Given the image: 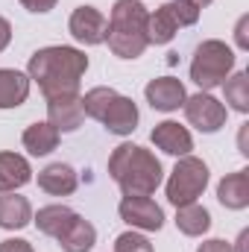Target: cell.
Wrapping results in <instances>:
<instances>
[{"instance_id": "obj_9", "label": "cell", "mask_w": 249, "mask_h": 252, "mask_svg": "<svg viewBox=\"0 0 249 252\" xmlns=\"http://www.w3.org/2000/svg\"><path fill=\"white\" fill-rule=\"evenodd\" d=\"M118 211H121V217L129 226L144 229V232H158L164 226V211L150 196H124Z\"/></svg>"}, {"instance_id": "obj_17", "label": "cell", "mask_w": 249, "mask_h": 252, "mask_svg": "<svg viewBox=\"0 0 249 252\" xmlns=\"http://www.w3.org/2000/svg\"><path fill=\"white\" fill-rule=\"evenodd\" d=\"M38 188L53 193V196H67V193L76 190V173H73L70 164L56 161V164H50L38 173Z\"/></svg>"}, {"instance_id": "obj_11", "label": "cell", "mask_w": 249, "mask_h": 252, "mask_svg": "<svg viewBox=\"0 0 249 252\" xmlns=\"http://www.w3.org/2000/svg\"><path fill=\"white\" fill-rule=\"evenodd\" d=\"M144 97H147V103H150L153 109H158V112H176V109L185 103L187 91L176 76H158V79L147 82Z\"/></svg>"}, {"instance_id": "obj_22", "label": "cell", "mask_w": 249, "mask_h": 252, "mask_svg": "<svg viewBox=\"0 0 249 252\" xmlns=\"http://www.w3.org/2000/svg\"><path fill=\"white\" fill-rule=\"evenodd\" d=\"M176 30H179V27L173 24V18L167 15L164 6L156 9L153 15H147V41H150V44H167V41H173Z\"/></svg>"}, {"instance_id": "obj_25", "label": "cell", "mask_w": 249, "mask_h": 252, "mask_svg": "<svg viewBox=\"0 0 249 252\" xmlns=\"http://www.w3.org/2000/svg\"><path fill=\"white\" fill-rule=\"evenodd\" d=\"M115 252H153V244L138 232H124L115 241Z\"/></svg>"}, {"instance_id": "obj_1", "label": "cell", "mask_w": 249, "mask_h": 252, "mask_svg": "<svg viewBox=\"0 0 249 252\" xmlns=\"http://www.w3.org/2000/svg\"><path fill=\"white\" fill-rule=\"evenodd\" d=\"M88 70V56L76 47H44L35 50L27 64V76L38 82L41 94L62 97V94H79V79Z\"/></svg>"}, {"instance_id": "obj_32", "label": "cell", "mask_w": 249, "mask_h": 252, "mask_svg": "<svg viewBox=\"0 0 249 252\" xmlns=\"http://www.w3.org/2000/svg\"><path fill=\"white\" fill-rule=\"evenodd\" d=\"M190 3H193V6H199V9H202V6H208V3H214V0H190Z\"/></svg>"}, {"instance_id": "obj_10", "label": "cell", "mask_w": 249, "mask_h": 252, "mask_svg": "<svg viewBox=\"0 0 249 252\" xmlns=\"http://www.w3.org/2000/svg\"><path fill=\"white\" fill-rule=\"evenodd\" d=\"M82 121H85V109L79 94H62L47 100V124L56 126L59 132H76Z\"/></svg>"}, {"instance_id": "obj_26", "label": "cell", "mask_w": 249, "mask_h": 252, "mask_svg": "<svg viewBox=\"0 0 249 252\" xmlns=\"http://www.w3.org/2000/svg\"><path fill=\"white\" fill-rule=\"evenodd\" d=\"M21 6L30 9V12H35V15H44V12H50L56 6V0H21Z\"/></svg>"}, {"instance_id": "obj_27", "label": "cell", "mask_w": 249, "mask_h": 252, "mask_svg": "<svg viewBox=\"0 0 249 252\" xmlns=\"http://www.w3.org/2000/svg\"><path fill=\"white\" fill-rule=\"evenodd\" d=\"M0 252H32V247L27 241H21V238H9V241L0 244Z\"/></svg>"}, {"instance_id": "obj_20", "label": "cell", "mask_w": 249, "mask_h": 252, "mask_svg": "<svg viewBox=\"0 0 249 252\" xmlns=\"http://www.w3.org/2000/svg\"><path fill=\"white\" fill-rule=\"evenodd\" d=\"M21 141L32 156H47V153H53L59 147V129L50 124H32L24 129Z\"/></svg>"}, {"instance_id": "obj_30", "label": "cell", "mask_w": 249, "mask_h": 252, "mask_svg": "<svg viewBox=\"0 0 249 252\" xmlns=\"http://www.w3.org/2000/svg\"><path fill=\"white\" fill-rule=\"evenodd\" d=\"M9 41H12V24L6 18H0V53L9 47Z\"/></svg>"}, {"instance_id": "obj_12", "label": "cell", "mask_w": 249, "mask_h": 252, "mask_svg": "<svg viewBox=\"0 0 249 252\" xmlns=\"http://www.w3.org/2000/svg\"><path fill=\"white\" fill-rule=\"evenodd\" d=\"M150 141H153L161 153H167V156H187V153L193 150L190 132H187L185 126L173 124V121H164V124L156 126L153 135H150Z\"/></svg>"}, {"instance_id": "obj_5", "label": "cell", "mask_w": 249, "mask_h": 252, "mask_svg": "<svg viewBox=\"0 0 249 252\" xmlns=\"http://www.w3.org/2000/svg\"><path fill=\"white\" fill-rule=\"evenodd\" d=\"M235 67V53L226 41H217V38H208L196 47L193 53V62H190V79L202 88V91H211L217 85L226 82V76L232 73Z\"/></svg>"}, {"instance_id": "obj_29", "label": "cell", "mask_w": 249, "mask_h": 252, "mask_svg": "<svg viewBox=\"0 0 249 252\" xmlns=\"http://www.w3.org/2000/svg\"><path fill=\"white\" fill-rule=\"evenodd\" d=\"M196 252H235V247L226 244V241H205Z\"/></svg>"}, {"instance_id": "obj_15", "label": "cell", "mask_w": 249, "mask_h": 252, "mask_svg": "<svg viewBox=\"0 0 249 252\" xmlns=\"http://www.w3.org/2000/svg\"><path fill=\"white\" fill-rule=\"evenodd\" d=\"M32 220V208L27 196H18L15 190L0 193V229H24Z\"/></svg>"}, {"instance_id": "obj_7", "label": "cell", "mask_w": 249, "mask_h": 252, "mask_svg": "<svg viewBox=\"0 0 249 252\" xmlns=\"http://www.w3.org/2000/svg\"><path fill=\"white\" fill-rule=\"evenodd\" d=\"M185 118L190 126H196L199 132H217L220 126H226V106L220 100H214L208 91H199L193 97H185Z\"/></svg>"}, {"instance_id": "obj_13", "label": "cell", "mask_w": 249, "mask_h": 252, "mask_svg": "<svg viewBox=\"0 0 249 252\" xmlns=\"http://www.w3.org/2000/svg\"><path fill=\"white\" fill-rule=\"evenodd\" d=\"M217 199L220 205L232 208V211H241L249 205V170H238V173H229L220 179L217 185Z\"/></svg>"}, {"instance_id": "obj_6", "label": "cell", "mask_w": 249, "mask_h": 252, "mask_svg": "<svg viewBox=\"0 0 249 252\" xmlns=\"http://www.w3.org/2000/svg\"><path fill=\"white\" fill-rule=\"evenodd\" d=\"M208 185V167L202 158L196 156H182L179 164L173 167L170 179H167V199L179 208V205H190L202 196V190Z\"/></svg>"}, {"instance_id": "obj_23", "label": "cell", "mask_w": 249, "mask_h": 252, "mask_svg": "<svg viewBox=\"0 0 249 252\" xmlns=\"http://www.w3.org/2000/svg\"><path fill=\"white\" fill-rule=\"evenodd\" d=\"M223 91H226V103H232L235 112L247 115L249 112V76L244 70H238L232 79L223 82Z\"/></svg>"}, {"instance_id": "obj_31", "label": "cell", "mask_w": 249, "mask_h": 252, "mask_svg": "<svg viewBox=\"0 0 249 252\" xmlns=\"http://www.w3.org/2000/svg\"><path fill=\"white\" fill-rule=\"evenodd\" d=\"M235 252H249V232H241V238H238V250Z\"/></svg>"}, {"instance_id": "obj_2", "label": "cell", "mask_w": 249, "mask_h": 252, "mask_svg": "<svg viewBox=\"0 0 249 252\" xmlns=\"http://www.w3.org/2000/svg\"><path fill=\"white\" fill-rule=\"evenodd\" d=\"M109 176L124 196H150L161 185V161L138 144H121L109 158Z\"/></svg>"}, {"instance_id": "obj_24", "label": "cell", "mask_w": 249, "mask_h": 252, "mask_svg": "<svg viewBox=\"0 0 249 252\" xmlns=\"http://www.w3.org/2000/svg\"><path fill=\"white\" fill-rule=\"evenodd\" d=\"M164 9L176 27H193L199 21V6H193L190 0H170V3H164Z\"/></svg>"}, {"instance_id": "obj_8", "label": "cell", "mask_w": 249, "mask_h": 252, "mask_svg": "<svg viewBox=\"0 0 249 252\" xmlns=\"http://www.w3.org/2000/svg\"><path fill=\"white\" fill-rule=\"evenodd\" d=\"M67 30H70V35L79 44H103L106 41V32H109V21L103 18L100 9L79 6V9H73V15L67 21Z\"/></svg>"}, {"instance_id": "obj_28", "label": "cell", "mask_w": 249, "mask_h": 252, "mask_svg": "<svg viewBox=\"0 0 249 252\" xmlns=\"http://www.w3.org/2000/svg\"><path fill=\"white\" fill-rule=\"evenodd\" d=\"M247 27H249V18L244 15L238 21V30H235V38H238V47L241 50H249V35H247Z\"/></svg>"}, {"instance_id": "obj_21", "label": "cell", "mask_w": 249, "mask_h": 252, "mask_svg": "<svg viewBox=\"0 0 249 252\" xmlns=\"http://www.w3.org/2000/svg\"><path fill=\"white\" fill-rule=\"evenodd\" d=\"M176 226H179L182 235L199 238V235H205V232L211 229V214H208V208H202V205H196V202L179 205V208H176Z\"/></svg>"}, {"instance_id": "obj_3", "label": "cell", "mask_w": 249, "mask_h": 252, "mask_svg": "<svg viewBox=\"0 0 249 252\" xmlns=\"http://www.w3.org/2000/svg\"><path fill=\"white\" fill-rule=\"evenodd\" d=\"M147 9L141 0H118L109 15V50L118 59H138L147 50Z\"/></svg>"}, {"instance_id": "obj_18", "label": "cell", "mask_w": 249, "mask_h": 252, "mask_svg": "<svg viewBox=\"0 0 249 252\" xmlns=\"http://www.w3.org/2000/svg\"><path fill=\"white\" fill-rule=\"evenodd\" d=\"M64 252H91V247L97 244V229L85 220V217H73V223L64 229V235L59 238Z\"/></svg>"}, {"instance_id": "obj_4", "label": "cell", "mask_w": 249, "mask_h": 252, "mask_svg": "<svg viewBox=\"0 0 249 252\" xmlns=\"http://www.w3.org/2000/svg\"><path fill=\"white\" fill-rule=\"evenodd\" d=\"M82 109H85L88 118L100 121L109 132H115V135H132L135 126H138V106L129 97L118 94L115 88H103L100 85V88L85 91Z\"/></svg>"}, {"instance_id": "obj_16", "label": "cell", "mask_w": 249, "mask_h": 252, "mask_svg": "<svg viewBox=\"0 0 249 252\" xmlns=\"http://www.w3.org/2000/svg\"><path fill=\"white\" fill-rule=\"evenodd\" d=\"M30 97V76L12 67H0V109H15Z\"/></svg>"}, {"instance_id": "obj_19", "label": "cell", "mask_w": 249, "mask_h": 252, "mask_svg": "<svg viewBox=\"0 0 249 252\" xmlns=\"http://www.w3.org/2000/svg\"><path fill=\"white\" fill-rule=\"evenodd\" d=\"M73 217H76V211H70L67 205H44L35 214V226H38V232H44V235L59 241L64 235V229L73 223Z\"/></svg>"}, {"instance_id": "obj_14", "label": "cell", "mask_w": 249, "mask_h": 252, "mask_svg": "<svg viewBox=\"0 0 249 252\" xmlns=\"http://www.w3.org/2000/svg\"><path fill=\"white\" fill-rule=\"evenodd\" d=\"M32 179L30 161L18 153H0V193L24 188Z\"/></svg>"}]
</instances>
